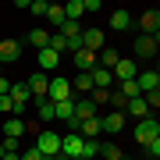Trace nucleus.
<instances>
[{
    "instance_id": "obj_1",
    "label": "nucleus",
    "mask_w": 160,
    "mask_h": 160,
    "mask_svg": "<svg viewBox=\"0 0 160 160\" xmlns=\"http://www.w3.org/2000/svg\"><path fill=\"white\" fill-rule=\"evenodd\" d=\"M36 153H43V157H61V135L57 132H39L36 135Z\"/></svg>"
},
{
    "instance_id": "obj_2",
    "label": "nucleus",
    "mask_w": 160,
    "mask_h": 160,
    "mask_svg": "<svg viewBox=\"0 0 160 160\" xmlns=\"http://www.w3.org/2000/svg\"><path fill=\"white\" fill-rule=\"evenodd\" d=\"M135 139H139V146H153L157 139H160V125H157V118H142L135 125Z\"/></svg>"
},
{
    "instance_id": "obj_3",
    "label": "nucleus",
    "mask_w": 160,
    "mask_h": 160,
    "mask_svg": "<svg viewBox=\"0 0 160 160\" xmlns=\"http://www.w3.org/2000/svg\"><path fill=\"white\" fill-rule=\"evenodd\" d=\"M139 71H142V68H139V61H135V57H121V61L114 64V68H110L114 82H132V78H135Z\"/></svg>"
},
{
    "instance_id": "obj_4",
    "label": "nucleus",
    "mask_w": 160,
    "mask_h": 160,
    "mask_svg": "<svg viewBox=\"0 0 160 160\" xmlns=\"http://www.w3.org/2000/svg\"><path fill=\"white\" fill-rule=\"evenodd\" d=\"M46 100L50 103H64V100H71V82L68 78H50V89H46Z\"/></svg>"
},
{
    "instance_id": "obj_5",
    "label": "nucleus",
    "mask_w": 160,
    "mask_h": 160,
    "mask_svg": "<svg viewBox=\"0 0 160 160\" xmlns=\"http://www.w3.org/2000/svg\"><path fill=\"white\" fill-rule=\"evenodd\" d=\"M135 86H139L142 96H146V92H157V89H160V71H157V68L139 71V75H135Z\"/></svg>"
},
{
    "instance_id": "obj_6",
    "label": "nucleus",
    "mask_w": 160,
    "mask_h": 160,
    "mask_svg": "<svg viewBox=\"0 0 160 160\" xmlns=\"http://www.w3.org/2000/svg\"><path fill=\"white\" fill-rule=\"evenodd\" d=\"M61 153H68V160H82V135L78 132L61 135Z\"/></svg>"
},
{
    "instance_id": "obj_7",
    "label": "nucleus",
    "mask_w": 160,
    "mask_h": 160,
    "mask_svg": "<svg viewBox=\"0 0 160 160\" xmlns=\"http://www.w3.org/2000/svg\"><path fill=\"white\" fill-rule=\"evenodd\" d=\"M103 46H107V39H103V32H100V29H82V50L100 53Z\"/></svg>"
},
{
    "instance_id": "obj_8",
    "label": "nucleus",
    "mask_w": 160,
    "mask_h": 160,
    "mask_svg": "<svg viewBox=\"0 0 160 160\" xmlns=\"http://www.w3.org/2000/svg\"><path fill=\"white\" fill-rule=\"evenodd\" d=\"M25 89H29V96H36V100H46V89H50V78H46L43 71H36L29 82H25Z\"/></svg>"
},
{
    "instance_id": "obj_9",
    "label": "nucleus",
    "mask_w": 160,
    "mask_h": 160,
    "mask_svg": "<svg viewBox=\"0 0 160 160\" xmlns=\"http://www.w3.org/2000/svg\"><path fill=\"white\" fill-rule=\"evenodd\" d=\"M18 57H22V43H18V39H0V64H7V61H18Z\"/></svg>"
},
{
    "instance_id": "obj_10",
    "label": "nucleus",
    "mask_w": 160,
    "mask_h": 160,
    "mask_svg": "<svg viewBox=\"0 0 160 160\" xmlns=\"http://www.w3.org/2000/svg\"><path fill=\"white\" fill-rule=\"evenodd\" d=\"M100 128H103V132H110V135L125 132V114H121V110H110L107 118H100Z\"/></svg>"
},
{
    "instance_id": "obj_11",
    "label": "nucleus",
    "mask_w": 160,
    "mask_h": 160,
    "mask_svg": "<svg viewBox=\"0 0 160 160\" xmlns=\"http://www.w3.org/2000/svg\"><path fill=\"white\" fill-rule=\"evenodd\" d=\"M139 25H142V36H157L160 32V11H157V7H153V11H142Z\"/></svg>"
},
{
    "instance_id": "obj_12",
    "label": "nucleus",
    "mask_w": 160,
    "mask_h": 160,
    "mask_svg": "<svg viewBox=\"0 0 160 160\" xmlns=\"http://www.w3.org/2000/svg\"><path fill=\"white\" fill-rule=\"evenodd\" d=\"M71 118H75V121H89V118H96V103L86 100V96L75 100V114H71Z\"/></svg>"
},
{
    "instance_id": "obj_13",
    "label": "nucleus",
    "mask_w": 160,
    "mask_h": 160,
    "mask_svg": "<svg viewBox=\"0 0 160 160\" xmlns=\"http://www.w3.org/2000/svg\"><path fill=\"white\" fill-rule=\"evenodd\" d=\"M157 36H139V39H135V53H139V57H157Z\"/></svg>"
},
{
    "instance_id": "obj_14",
    "label": "nucleus",
    "mask_w": 160,
    "mask_h": 160,
    "mask_svg": "<svg viewBox=\"0 0 160 160\" xmlns=\"http://www.w3.org/2000/svg\"><path fill=\"white\" fill-rule=\"evenodd\" d=\"M89 78H92V89H110V86H114V75H110L107 68H92Z\"/></svg>"
},
{
    "instance_id": "obj_15",
    "label": "nucleus",
    "mask_w": 160,
    "mask_h": 160,
    "mask_svg": "<svg viewBox=\"0 0 160 160\" xmlns=\"http://www.w3.org/2000/svg\"><path fill=\"white\" fill-rule=\"evenodd\" d=\"M125 110H128V114L135 118V121H142V118H149V103H146L142 96H135V100H128V103H125Z\"/></svg>"
},
{
    "instance_id": "obj_16",
    "label": "nucleus",
    "mask_w": 160,
    "mask_h": 160,
    "mask_svg": "<svg viewBox=\"0 0 160 160\" xmlns=\"http://www.w3.org/2000/svg\"><path fill=\"white\" fill-rule=\"evenodd\" d=\"M100 132H103V128H100V114L89 118V121H78V135H82V139H100Z\"/></svg>"
},
{
    "instance_id": "obj_17",
    "label": "nucleus",
    "mask_w": 160,
    "mask_h": 160,
    "mask_svg": "<svg viewBox=\"0 0 160 160\" xmlns=\"http://www.w3.org/2000/svg\"><path fill=\"white\" fill-rule=\"evenodd\" d=\"M25 135V121L22 118H7L4 121V139H22Z\"/></svg>"
},
{
    "instance_id": "obj_18",
    "label": "nucleus",
    "mask_w": 160,
    "mask_h": 160,
    "mask_svg": "<svg viewBox=\"0 0 160 160\" xmlns=\"http://www.w3.org/2000/svg\"><path fill=\"white\" fill-rule=\"evenodd\" d=\"M75 68L92 71V68H96V53H89V50H75Z\"/></svg>"
},
{
    "instance_id": "obj_19",
    "label": "nucleus",
    "mask_w": 160,
    "mask_h": 160,
    "mask_svg": "<svg viewBox=\"0 0 160 160\" xmlns=\"http://www.w3.org/2000/svg\"><path fill=\"white\" fill-rule=\"evenodd\" d=\"M71 114H75V100L53 103V121H71Z\"/></svg>"
},
{
    "instance_id": "obj_20",
    "label": "nucleus",
    "mask_w": 160,
    "mask_h": 160,
    "mask_svg": "<svg viewBox=\"0 0 160 160\" xmlns=\"http://www.w3.org/2000/svg\"><path fill=\"white\" fill-rule=\"evenodd\" d=\"M110 29H114V32L132 29V14H128V11H114V14H110Z\"/></svg>"
},
{
    "instance_id": "obj_21",
    "label": "nucleus",
    "mask_w": 160,
    "mask_h": 160,
    "mask_svg": "<svg viewBox=\"0 0 160 160\" xmlns=\"http://www.w3.org/2000/svg\"><path fill=\"white\" fill-rule=\"evenodd\" d=\"M46 22L61 29V25L68 22V18H64V4H50V7H46Z\"/></svg>"
},
{
    "instance_id": "obj_22",
    "label": "nucleus",
    "mask_w": 160,
    "mask_h": 160,
    "mask_svg": "<svg viewBox=\"0 0 160 160\" xmlns=\"http://www.w3.org/2000/svg\"><path fill=\"white\" fill-rule=\"evenodd\" d=\"M7 96L14 100V107H25V103L32 100V96H29V89H25V82H18V86H11V92H7Z\"/></svg>"
},
{
    "instance_id": "obj_23",
    "label": "nucleus",
    "mask_w": 160,
    "mask_h": 160,
    "mask_svg": "<svg viewBox=\"0 0 160 160\" xmlns=\"http://www.w3.org/2000/svg\"><path fill=\"white\" fill-rule=\"evenodd\" d=\"M29 43L36 46V50H46V46H50V32H46V29H32L29 32Z\"/></svg>"
},
{
    "instance_id": "obj_24",
    "label": "nucleus",
    "mask_w": 160,
    "mask_h": 160,
    "mask_svg": "<svg viewBox=\"0 0 160 160\" xmlns=\"http://www.w3.org/2000/svg\"><path fill=\"white\" fill-rule=\"evenodd\" d=\"M118 96H125V100H135V96H142V92H139V86H135V78L132 82H118Z\"/></svg>"
},
{
    "instance_id": "obj_25",
    "label": "nucleus",
    "mask_w": 160,
    "mask_h": 160,
    "mask_svg": "<svg viewBox=\"0 0 160 160\" xmlns=\"http://www.w3.org/2000/svg\"><path fill=\"white\" fill-rule=\"evenodd\" d=\"M82 14H86V7H82V0H71V4H64V18H68V22H78Z\"/></svg>"
},
{
    "instance_id": "obj_26",
    "label": "nucleus",
    "mask_w": 160,
    "mask_h": 160,
    "mask_svg": "<svg viewBox=\"0 0 160 160\" xmlns=\"http://www.w3.org/2000/svg\"><path fill=\"white\" fill-rule=\"evenodd\" d=\"M100 157V139H82V160Z\"/></svg>"
},
{
    "instance_id": "obj_27",
    "label": "nucleus",
    "mask_w": 160,
    "mask_h": 160,
    "mask_svg": "<svg viewBox=\"0 0 160 160\" xmlns=\"http://www.w3.org/2000/svg\"><path fill=\"white\" fill-rule=\"evenodd\" d=\"M25 107H14V100L11 96H0V114H7V118H18Z\"/></svg>"
},
{
    "instance_id": "obj_28",
    "label": "nucleus",
    "mask_w": 160,
    "mask_h": 160,
    "mask_svg": "<svg viewBox=\"0 0 160 160\" xmlns=\"http://www.w3.org/2000/svg\"><path fill=\"white\" fill-rule=\"evenodd\" d=\"M61 36H64V39H82V25L78 22H64L61 25Z\"/></svg>"
},
{
    "instance_id": "obj_29",
    "label": "nucleus",
    "mask_w": 160,
    "mask_h": 160,
    "mask_svg": "<svg viewBox=\"0 0 160 160\" xmlns=\"http://www.w3.org/2000/svg\"><path fill=\"white\" fill-rule=\"evenodd\" d=\"M71 89H78V92H89V89H92V78H89V71L75 75V78H71Z\"/></svg>"
},
{
    "instance_id": "obj_30",
    "label": "nucleus",
    "mask_w": 160,
    "mask_h": 160,
    "mask_svg": "<svg viewBox=\"0 0 160 160\" xmlns=\"http://www.w3.org/2000/svg\"><path fill=\"white\" fill-rule=\"evenodd\" d=\"M100 157H103V160H121V157H125V149L114 146V142H107V146H100Z\"/></svg>"
},
{
    "instance_id": "obj_31",
    "label": "nucleus",
    "mask_w": 160,
    "mask_h": 160,
    "mask_svg": "<svg viewBox=\"0 0 160 160\" xmlns=\"http://www.w3.org/2000/svg\"><path fill=\"white\" fill-rule=\"evenodd\" d=\"M57 61H61V57H57L53 50H39V71H43V68H57Z\"/></svg>"
},
{
    "instance_id": "obj_32",
    "label": "nucleus",
    "mask_w": 160,
    "mask_h": 160,
    "mask_svg": "<svg viewBox=\"0 0 160 160\" xmlns=\"http://www.w3.org/2000/svg\"><path fill=\"white\" fill-rule=\"evenodd\" d=\"M46 50H53V53H57V57H61V53L68 50V39H64L61 32H57V36H50V46H46Z\"/></svg>"
},
{
    "instance_id": "obj_33",
    "label": "nucleus",
    "mask_w": 160,
    "mask_h": 160,
    "mask_svg": "<svg viewBox=\"0 0 160 160\" xmlns=\"http://www.w3.org/2000/svg\"><path fill=\"white\" fill-rule=\"evenodd\" d=\"M36 107H39V118L43 121H53V103L50 100H36Z\"/></svg>"
},
{
    "instance_id": "obj_34",
    "label": "nucleus",
    "mask_w": 160,
    "mask_h": 160,
    "mask_svg": "<svg viewBox=\"0 0 160 160\" xmlns=\"http://www.w3.org/2000/svg\"><path fill=\"white\" fill-rule=\"evenodd\" d=\"M86 100H92V103H107V100H110V89H89Z\"/></svg>"
},
{
    "instance_id": "obj_35",
    "label": "nucleus",
    "mask_w": 160,
    "mask_h": 160,
    "mask_svg": "<svg viewBox=\"0 0 160 160\" xmlns=\"http://www.w3.org/2000/svg\"><path fill=\"white\" fill-rule=\"evenodd\" d=\"M46 7H50L46 0H32V4H29V11H32V14H39V18H46Z\"/></svg>"
},
{
    "instance_id": "obj_36",
    "label": "nucleus",
    "mask_w": 160,
    "mask_h": 160,
    "mask_svg": "<svg viewBox=\"0 0 160 160\" xmlns=\"http://www.w3.org/2000/svg\"><path fill=\"white\" fill-rule=\"evenodd\" d=\"M0 146H4V153H18V139H4Z\"/></svg>"
},
{
    "instance_id": "obj_37",
    "label": "nucleus",
    "mask_w": 160,
    "mask_h": 160,
    "mask_svg": "<svg viewBox=\"0 0 160 160\" xmlns=\"http://www.w3.org/2000/svg\"><path fill=\"white\" fill-rule=\"evenodd\" d=\"M82 7H86V14L89 11H100V0H82Z\"/></svg>"
},
{
    "instance_id": "obj_38",
    "label": "nucleus",
    "mask_w": 160,
    "mask_h": 160,
    "mask_svg": "<svg viewBox=\"0 0 160 160\" xmlns=\"http://www.w3.org/2000/svg\"><path fill=\"white\" fill-rule=\"evenodd\" d=\"M22 160H43V153H36V146H32L29 153H22Z\"/></svg>"
},
{
    "instance_id": "obj_39",
    "label": "nucleus",
    "mask_w": 160,
    "mask_h": 160,
    "mask_svg": "<svg viewBox=\"0 0 160 160\" xmlns=\"http://www.w3.org/2000/svg\"><path fill=\"white\" fill-rule=\"evenodd\" d=\"M7 92H11V82H7L4 75H0V96H7Z\"/></svg>"
},
{
    "instance_id": "obj_40",
    "label": "nucleus",
    "mask_w": 160,
    "mask_h": 160,
    "mask_svg": "<svg viewBox=\"0 0 160 160\" xmlns=\"http://www.w3.org/2000/svg\"><path fill=\"white\" fill-rule=\"evenodd\" d=\"M0 160H22V153H4Z\"/></svg>"
},
{
    "instance_id": "obj_41",
    "label": "nucleus",
    "mask_w": 160,
    "mask_h": 160,
    "mask_svg": "<svg viewBox=\"0 0 160 160\" xmlns=\"http://www.w3.org/2000/svg\"><path fill=\"white\" fill-rule=\"evenodd\" d=\"M43 160H61V157H43Z\"/></svg>"
},
{
    "instance_id": "obj_42",
    "label": "nucleus",
    "mask_w": 160,
    "mask_h": 160,
    "mask_svg": "<svg viewBox=\"0 0 160 160\" xmlns=\"http://www.w3.org/2000/svg\"><path fill=\"white\" fill-rule=\"evenodd\" d=\"M0 157H4V146H0Z\"/></svg>"
},
{
    "instance_id": "obj_43",
    "label": "nucleus",
    "mask_w": 160,
    "mask_h": 160,
    "mask_svg": "<svg viewBox=\"0 0 160 160\" xmlns=\"http://www.w3.org/2000/svg\"><path fill=\"white\" fill-rule=\"evenodd\" d=\"M0 75H4V64H0Z\"/></svg>"
},
{
    "instance_id": "obj_44",
    "label": "nucleus",
    "mask_w": 160,
    "mask_h": 160,
    "mask_svg": "<svg viewBox=\"0 0 160 160\" xmlns=\"http://www.w3.org/2000/svg\"><path fill=\"white\" fill-rule=\"evenodd\" d=\"M121 160H132V157H121Z\"/></svg>"
}]
</instances>
